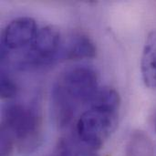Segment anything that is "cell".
<instances>
[{"mask_svg": "<svg viewBox=\"0 0 156 156\" xmlns=\"http://www.w3.org/2000/svg\"><path fill=\"white\" fill-rule=\"evenodd\" d=\"M52 156H70V149L65 139H60L58 141Z\"/></svg>", "mask_w": 156, "mask_h": 156, "instance_id": "cell-13", "label": "cell"}, {"mask_svg": "<svg viewBox=\"0 0 156 156\" xmlns=\"http://www.w3.org/2000/svg\"><path fill=\"white\" fill-rule=\"evenodd\" d=\"M154 145L151 137L144 131L132 133L126 146V156H154Z\"/></svg>", "mask_w": 156, "mask_h": 156, "instance_id": "cell-9", "label": "cell"}, {"mask_svg": "<svg viewBox=\"0 0 156 156\" xmlns=\"http://www.w3.org/2000/svg\"><path fill=\"white\" fill-rule=\"evenodd\" d=\"M120 103L121 98L117 90L110 87H104L98 90L89 104L90 108L117 112Z\"/></svg>", "mask_w": 156, "mask_h": 156, "instance_id": "cell-10", "label": "cell"}, {"mask_svg": "<svg viewBox=\"0 0 156 156\" xmlns=\"http://www.w3.org/2000/svg\"><path fill=\"white\" fill-rule=\"evenodd\" d=\"M73 156H100L97 154L96 153H94L92 150H82L80 151L78 153H76Z\"/></svg>", "mask_w": 156, "mask_h": 156, "instance_id": "cell-14", "label": "cell"}, {"mask_svg": "<svg viewBox=\"0 0 156 156\" xmlns=\"http://www.w3.org/2000/svg\"><path fill=\"white\" fill-rule=\"evenodd\" d=\"M57 84L78 105L90 103L98 91V74L89 66H74L68 69Z\"/></svg>", "mask_w": 156, "mask_h": 156, "instance_id": "cell-3", "label": "cell"}, {"mask_svg": "<svg viewBox=\"0 0 156 156\" xmlns=\"http://www.w3.org/2000/svg\"><path fill=\"white\" fill-rule=\"evenodd\" d=\"M79 105L56 83L51 91V112L56 125L65 129L73 121Z\"/></svg>", "mask_w": 156, "mask_h": 156, "instance_id": "cell-6", "label": "cell"}, {"mask_svg": "<svg viewBox=\"0 0 156 156\" xmlns=\"http://www.w3.org/2000/svg\"><path fill=\"white\" fill-rule=\"evenodd\" d=\"M154 126H155V129H156V114H155V116H154Z\"/></svg>", "mask_w": 156, "mask_h": 156, "instance_id": "cell-15", "label": "cell"}, {"mask_svg": "<svg viewBox=\"0 0 156 156\" xmlns=\"http://www.w3.org/2000/svg\"><path fill=\"white\" fill-rule=\"evenodd\" d=\"M2 128L12 136L18 152L29 155L42 144L41 117L35 106L8 103L4 107Z\"/></svg>", "mask_w": 156, "mask_h": 156, "instance_id": "cell-1", "label": "cell"}, {"mask_svg": "<svg viewBox=\"0 0 156 156\" xmlns=\"http://www.w3.org/2000/svg\"><path fill=\"white\" fill-rule=\"evenodd\" d=\"M60 52V57L67 60L92 58L96 56V47L88 36L84 34H75L69 37Z\"/></svg>", "mask_w": 156, "mask_h": 156, "instance_id": "cell-7", "label": "cell"}, {"mask_svg": "<svg viewBox=\"0 0 156 156\" xmlns=\"http://www.w3.org/2000/svg\"><path fill=\"white\" fill-rule=\"evenodd\" d=\"M0 89H1L2 99H12L16 97L18 91V89L16 83L4 71L1 72Z\"/></svg>", "mask_w": 156, "mask_h": 156, "instance_id": "cell-11", "label": "cell"}, {"mask_svg": "<svg viewBox=\"0 0 156 156\" xmlns=\"http://www.w3.org/2000/svg\"><path fill=\"white\" fill-rule=\"evenodd\" d=\"M143 80L146 87L156 89V30L146 37L141 59Z\"/></svg>", "mask_w": 156, "mask_h": 156, "instance_id": "cell-8", "label": "cell"}, {"mask_svg": "<svg viewBox=\"0 0 156 156\" xmlns=\"http://www.w3.org/2000/svg\"><path fill=\"white\" fill-rule=\"evenodd\" d=\"M117 126V112L90 108L79 118L76 130L79 139L89 150L94 151L101 148Z\"/></svg>", "mask_w": 156, "mask_h": 156, "instance_id": "cell-2", "label": "cell"}, {"mask_svg": "<svg viewBox=\"0 0 156 156\" xmlns=\"http://www.w3.org/2000/svg\"><path fill=\"white\" fill-rule=\"evenodd\" d=\"M14 140L12 136L4 128L1 129V156H10L13 146Z\"/></svg>", "mask_w": 156, "mask_h": 156, "instance_id": "cell-12", "label": "cell"}, {"mask_svg": "<svg viewBox=\"0 0 156 156\" xmlns=\"http://www.w3.org/2000/svg\"><path fill=\"white\" fill-rule=\"evenodd\" d=\"M35 20L28 16H20L12 20L5 28L2 36L3 48L20 49L31 45L37 34Z\"/></svg>", "mask_w": 156, "mask_h": 156, "instance_id": "cell-5", "label": "cell"}, {"mask_svg": "<svg viewBox=\"0 0 156 156\" xmlns=\"http://www.w3.org/2000/svg\"><path fill=\"white\" fill-rule=\"evenodd\" d=\"M60 50V33L53 26H46L37 31L28 50L26 63L31 65L48 64L54 60Z\"/></svg>", "mask_w": 156, "mask_h": 156, "instance_id": "cell-4", "label": "cell"}]
</instances>
